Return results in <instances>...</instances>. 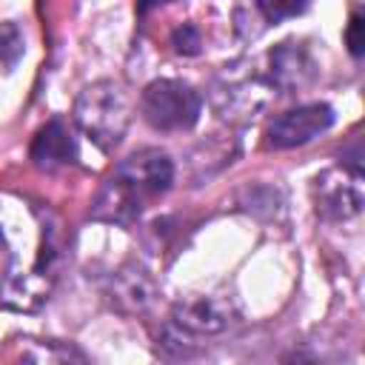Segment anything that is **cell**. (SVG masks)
<instances>
[{
  "label": "cell",
  "mask_w": 365,
  "mask_h": 365,
  "mask_svg": "<svg viewBox=\"0 0 365 365\" xmlns=\"http://www.w3.org/2000/svg\"><path fill=\"white\" fill-rule=\"evenodd\" d=\"M0 251H3V234H0Z\"/></svg>",
  "instance_id": "cell-14"
},
{
  "label": "cell",
  "mask_w": 365,
  "mask_h": 365,
  "mask_svg": "<svg viewBox=\"0 0 365 365\" xmlns=\"http://www.w3.org/2000/svg\"><path fill=\"white\" fill-rule=\"evenodd\" d=\"M317 211L328 220H351L362 211V174L351 168H334L314 180Z\"/></svg>",
  "instance_id": "cell-4"
},
{
  "label": "cell",
  "mask_w": 365,
  "mask_h": 365,
  "mask_svg": "<svg viewBox=\"0 0 365 365\" xmlns=\"http://www.w3.org/2000/svg\"><path fill=\"white\" fill-rule=\"evenodd\" d=\"M200 31L194 26H182L174 31V48L180 54H200Z\"/></svg>",
  "instance_id": "cell-11"
},
{
  "label": "cell",
  "mask_w": 365,
  "mask_h": 365,
  "mask_svg": "<svg viewBox=\"0 0 365 365\" xmlns=\"http://www.w3.org/2000/svg\"><path fill=\"white\" fill-rule=\"evenodd\" d=\"M334 123V108L325 103H305L285 114H279L268 125V145L271 148H297L328 131Z\"/></svg>",
  "instance_id": "cell-5"
},
{
  "label": "cell",
  "mask_w": 365,
  "mask_h": 365,
  "mask_svg": "<svg viewBox=\"0 0 365 365\" xmlns=\"http://www.w3.org/2000/svg\"><path fill=\"white\" fill-rule=\"evenodd\" d=\"M23 51H26L23 31L17 29V23L3 20L0 23V71H11L23 60Z\"/></svg>",
  "instance_id": "cell-9"
},
{
  "label": "cell",
  "mask_w": 365,
  "mask_h": 365,
  "mask_svg": "<svg viewBox=\"0 0 365 365\" xmlns=\"http://www.w3.org/2000/svg\"><path fill=\"white\" fill-rule=\"evenodd\" d=\"M165 3H171V0H137V11L140 14H148V11H154V9L165 6Z\"/></svg>",
  "instance_id": "cell-13"
},
{
  "label": "cell",
  "mask_w": 365,
  "mask_h": 365,
  "mask_svg": "<svg viewBox=\"0 0 365 365\" xmlns=\"http://www.w3.org/2000/svg\"><path fill=\"white\" fill-rule=\"evenodd\" d=\"M29 157L31 163L40 168V171H57V168H66V165H74L77 163V143L68 131V125L63 120H48L31 140V148H29Z\"/></svg>",
  "instance_id": "cell-6"
},
{
  "label": "cell",
  "mask_w": 365,
  "mask_h": 365,
  "mask_svg": "<svg viewBox=\"0 0 365 365\" xmlns=\"http://www.w3.org/2000/svg\"><path fill=\"white\" fill-rule=\"evenodd\" d=\"M174 182V165L160 148H140L125 157L94 197L91 217L114 225L134 222Z\"/></svg>",
  "instance_id": "cell-1"
},
{
  "label": "cell",
  "mask_w": 365,
  "mask_h": 365,
  "mask_svg": "<svg viewBox=\"0 0 365 365\" xmlns=\"http://www.w3.org/2000/svg\"><path fill=\"white\" fill-rule=\"evenodd\" d=\"M302 66H311L308 57L297 48H291V43H282L274 54H271V80L279 86V88H294V86H302L305 83V74L311 68H302Z\"/></svg>",
  "instance_id": "cell-8"
},
{
  "label": "cell",
  "mask_w": 365,
  "mask_h": 365,
  "mask_svg": "<svg viewBox=\"0 0 365 365\" xmlns=\"http://www.w3.org/2000/svg\"><path fill=\"white\" fill-rule=\"evenodd\" d=\"M257 9L268 23H282L302 14L308 9V0H257Z\"/></svg>",
  "instance_id": "cell-10"
},
{
  "label": "cell",
  "mask_w": 365,
  "mask_h": 365,
  "mask_svg": "<svg viewBox=\"0 0 365 365\" xmlns=\"http://www.w3.org/2000/svg\"><path fill=\"white\" fill-rule=\"evenodd\" d=\"M345 43H348V51L354 57H362V46H365V37H362V14H351L348 29H345Z\"/></svg>",
  "instance_id": "cell-12"
},
{
  "label": "cell",
  "mask_w": 365,
  "mask_h": 365,
  "mask_svg": "<svg viewBox=\"0 0 365 365\" xmlns=\"http://www.w3.org/2000/svg\"><path fill=\"white\" fill-rule=\"evenodd\" d=\"M200 94L182 80H154L140 97L145 123L157 131H185L200 120Z\"/></svg>",
  "instance_id": "cell-3"
},
{
  "label": "cell",
  "mask_w": 365,
  "mask_h": 365,
  "mask_svg": "<svg viewBox=\"0 0 365 365\" xmlns=\"http://www.w3.org/2000/svg\"><path fill=\"white\" fill-rule=\"evenodd\" d=\"M174 325L180 331H191V334H217L228 325V311L205 297L188 299L185 305H180L174 311Z\"/></svg>",
  "instance_id": "cell-7"
},
{
  "label": "cell",
  "mask_w": 365,
  "mask_h": 365,
  "mask_svg": "<svg viewBox=\"0 0 365 365\" xmlns=\"http://www.w3.org/2000/svg\"><path fill=\"white\" fill-rule=\"evenodd\" d=\"M74 123L100 151H114L131 123V106L123 86L114 80L86 86L74 100Z\"/></svg>",
  "instance_id": "cell-2"
}]
</instances>
